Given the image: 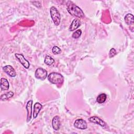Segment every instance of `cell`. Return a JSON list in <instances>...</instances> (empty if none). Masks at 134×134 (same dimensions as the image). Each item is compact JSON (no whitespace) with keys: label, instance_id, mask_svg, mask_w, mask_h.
Instances as JSON below:
<instances>
[{"label":"cell","instance_id":"6da1fadb","mask_svg":"<svg viewBox=\"0 0 134 134\" xmlns=\"http://www.w3.org/2000/svg\"><path fill=\"white\" fill-rule=\"evenodd\" d=\"M66 10L68 13L74 17L83 18L84 14L83 10L71 1H68L66 3Z\"/></svg>","mask_w":134,"mask_h":134},{"label":"cell","instance_id":"7c38bea8","mask_svg":"<svg viewBox=\"0 0 134 134\" xmlns=\"http://www.w3.org/2000/svg\"><path fill=\"white\" fill-rule=\"evenodd\" d=\"M42 107V106L40 103L37 102L35 104L34 106V112L32 114L34 118H36L38 116V115L41 110Z\"/></svg>","mask_w":134,"mask_h":134},{"label":"cell","instance_id":"ba28073f","mask_svg":"<svg viewBox=\"0 0 134 134\" xmlns=\"http://www.w3.org/2000/svg\"><path fill=\"white\" fill-rule=\"evenodd\" d=\"M88 120L93 123L98 124L103 127H105L106 126V123L100 118L97 116H92L88 118Z\"/></svg>","mask_w":134,"mask_h":134},{"label":"cell","instance_id":"277c9868","mask_svg":"<svg viewBox=\"0 0 134 134\" xmlns=\"http://www.w3.org/2000/svg\"><path fill=\"white\" fill-rule=\"evenodd\" d=\"M35 76L38 79L44 80L47 77L48 73L45 69L41 68H39L36 69L35 73Z\"/></svg>","mask_w":134,"mask_h":134},{"label":"cell","instance_id":"8992f818","mask_svg":"<svg viewBox=\"0 0 134 134\" xmlns=\"http://www.w3.org/2000/svg\"><path fill=\"white\" fill-rule=\"evenodd\" d=\"M74 126L75 128L81 130H85L87 128V122L85 120L82 119H76L74 121Z\"/></svg>","mask_w":134,"mask_h":134},{"label":"cell","instance_id":"3957f363","mask_svg":"<svg viewBox=\"0 0 134 134\" xmlns=\"http://www.w3.org/2000/svg\"><path fill=\"white\" fill-rule=\"evenodd\" d=\"M50 13L54 25L59 26L61 21V15L58 10L54 6H52L50 9Z\"/></svg>","mask_w":134,"mask_h":134},{"label":"cell","instance_id":"d6986e66","mask_svg":"<svg viewBox=\"0 0 134 134\" xmlns=\"http://www.w3.org/2000/svg\"><path fill=\"white\" fill-rule=\"evenodd\" d=\"M52 51L53 53L54 54H59L61 53V50L58 46H54V47H53V48L52 49Z\"/></svg>","mask_w":134,"mask_h":134},{"label":"cell","instance_id":"5bb4252c","mask_svg":"<svg viewBox=\"0 0 134 134\" xmlns=\"http://www.w3.org/2000/svg\"><path fill=\"white\" fill-rule=\"evenodd\" d=\"M126 23L128 25H131L133 24V15L131 14H127L124 18Z\"/></svg>","mask_w":134,"mask_h":134},{"label":"cell","instance_id":"52a82bcc","mask_svg":"<svg viewBox=\"0 0 134 134\" xmlns=\"http://www.w3.org/2000/svg\"><path fill=\"white\" fill-rule=\"evenodd\" d=\"M3 71L10 77H15L16 75V72L12 66L7 65L3 68Z\"/></svg>","mask_w":134,"mask_h":134},{"label":"cell","instance_id":"e0dca14e","mask_svg":"<svg viewBox=\"0 0 134 134\" xmlns=\"http://www.w3.org/2000/svg\"><path fill=\"white\" fill-rule=\"evenodd\" d=\"M45 64L48 65H51L54 62V60L49 55H46L44 60Z\"/></svg>","mask_w":134,"mask_h":134},{"label":"cell","instance_id":"ac0fdd59","mask_svg":"<svg viewBox=\"0 0 134 134\" xmlns=\"http://www.w3.org/2000/svg\"><path fill=\"white\" fill-rule=\"evenodd\" d=\"M82 34V31L81 29H78L76 31H75L73 34H72V37L75 39L79 38Z\"/></svg>","mask_w":134,"mask_h":134},{"label":"cell","instance_id":"5b68a950","mask_svg":"<svg viewBox=\"0 0 134 134\" xmlns=\"http://www.w3.org/2000/svg\"><path fill=\"white\" fill-rule=\"evenodd\" d=\"M15 56L16 59L19 61V62L23 65V66L26 69H28L30 66V63L28 60H27L22 54L15 53Z\"/></svg>","mask_w":134,"mask_h":134},{"label":"cell","instance_id":"9a60e30c","mask_svg":"<svg viewBox=\"0 0 134 134\" xmlns=\"http://www.w3.org/2000/svg\"><path fill=\"white\" fill-rule=\"evenodd\" d=\"M14 95V92L12 91H9L8 92H7L5 94H4L1 95V100L2 101L7 100L10 98H12Z\"/></svg>","mask_w":134,"mask_h":134},{"label":"cell","instance_id":"8fae6325","mask_svg":"<svg viewBox=\"0 0 134 134\" xmlns=\"http://www.w3.org/2000/svg\"><path fill=\"white\" fill-rule=\"evenodd\" d=\"M81 25V23L80 21V20L77 18H75L73 19L72 22L71 23L70 27H69V30L70 31H73L77 28H78Z\"/></svg>","mask_w":134,"mask_h":134},{"label":"cell","instance_id":"2e32d148","mask_svg":"<svg viewBox=\"0 0 134 134\" xmlns=\"http://www.w3.org/2000/svg\"><path fill=\"white\" fill-rule=\"evenodd\" d=\"M107 99V95L105 93H102L98 95L96 98V101L98 103H104Z\"/></svg>","mask_w":134,"mask_h":134},{"label":"cell","instance_id":"9c48e42d","mask_svg":"<svg viewBox=\"0 0 134 134\" xmlns=\"http://www.w3.org/2000/svg\"><path fill=\"white\" fill-rule=\"evenodd\" d=\"M60 125L61 123L59 117L58 116H54L52 120V126L53 129L56 131H58L60 129Z\"/></svg>","mask_w":134,"mask_h":134},{"label":"cell","instance_id":"7a4b0ae2","mask_svg":"<svg viewBox=\"0 0 134 134\" xmlns=\"http://www.w3.org/2000/svg\"><path fill=\"white\" fill-rule=\"evenodd\" d=\"M49 81L52 84H59L63 82L64 77L60 73L57 72H52L48 75Z\"/></svg>","mask_w":134,"mask_h":134},{"label":"cell","instance_id":"ffe728a7","mask_svg":"<svg viewBox=\"0 0 134 134\" xmlns=\"http://www.w3.org/2000/svg\"><path fill=\"white\" fill-rule=\"evenodd\" d=\"M116 54V51L114 48H111L110 49V50H109V57L110 58L113 57L114 56H115Z\"/></svg>","mask_w":134,"mask_h":134},{"label":"cell","instance_id":"30bf717a","mask_svg":"<svg viewBox=\"0 0 134 134\" xmlns=\"http://www.w3.org/2000/svg\"><path fill=\"white\" fill-rule=\"evenodd\" d=\"M32 100H29L26 105V110L27 112V121L29 122L31 119L32 116Z\"/></svg>","mask_w":134,"mask_h":134},{"label":"cell","instance_id":"4fadbf2b","mask_svg":"<svg viewBox=\"0 0 134 134\" xmlns=\"http://www.w3.org/2000/svg\"><path fill=\"white\" fill-rule=\"evenodd\" d=\"M9 84L8 80L5 78H1V88L2 91H6L8 90Z\"/></svg>","mask_w":134,"mask_h":134}]
</instances>
